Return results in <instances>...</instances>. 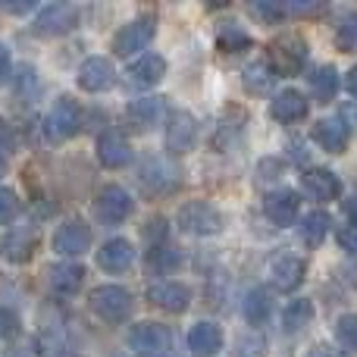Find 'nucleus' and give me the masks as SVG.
<instances>
[{
	"instance_id": "nucleus-1",
	"label": "nucleus",
	"mask_w": 357,
	"mask_h": 357,
	"mask_svg": "<svg viewBox=\"0 0 357 357\" xmlns=\"http://www.w3.org/2000/svg\"><path fill=\"white\" fill-rule=\"evenodd\" d=\"M88 304L104 323H126L132 317V304L135 301H132V295L123 285H98L88 295Z\"/></svg>"
},
{
	"instance_id": "nucleus-2",
	"label": "nucleus",
	"mask_w": 357,
	"mask_h": 357,
	"mask_svg": "<svg viewBox=\"0 0 357 357\" xmlns=\"http://www.w3.org/2000/svg\"><path fill=\"white\" fill-rule=\"evenodd\" d=\"M132 210H135V201H132V195L126 188H119V185H104V188L98 191V197H94V216H98L100 222H107V226L126 222L132 216Z\"/></svg>"
},
{
	"instance_id": "nucleus-3",
	"label": "nucleus",
	"mask_w": 357,
	"mask_h": 357,
	"mask_svg": "<svg viewBox=\"0 0 357 357\" xmlns=\"http://www.w3.org/2000/svg\"><path fill=\"white\" fill-rule=\"evenodd\" d=\"M178 229L188 235H216L222 229V213L210 201H188L178 210Z\"/></svg>"
},
{
	"instance_id": "nucleus-4",
	"label": "nucleus",
	"mask_w": 357,
	"mask_h": 357,
	"mask_svg": "<svg viewBox=\"0 0 357 357\" xmlns=\"http://www.w3.org/2000/svg\"><path fill=\"white\" fill-rule=\"evenodd\" d=\"M154 31H157V19L151 16V13H148V16L132 19V22H126L123 29L116 31V38H113V54H116V56L138 54V50H144L151 44Z\"/></svg>"
},
{
	"instance_id": "nucleus-5",
	"label": "nucleus",
	"mask_w": 357,
	"mask_h": 357,
	"mask_svg": "<svg viewBox=\"0 0 357 357\" xmlns=\"http://www.w3.org/2000/svg\"><path fill=\"white\" fill-rule=\"evenodd\" d=\"M304 60H307V44L301 35H282L273 41L270 47V66L276 69V75H295L301 73Z\"/></svg>"
},
{
	"instance_id": "nucleus-6",
	"label": "nucleus",
	"mask_w": 357,
	"mask_h": 357,
	"mask_svg": "<svg viewBox=\"0 0 357 357\" xmlns=\"http://www.w3.org/2000/svg\"><path fill=\"white\" fill-rule=\"evenodd\" d=\"M82 129V107L73 98H60L47 116V135L54 142H66Z\"/></svg>"
},
{
	"instance_id": "nucleus-7",
	"label": "nucleus",
	"mask_w": 357,
	"mask_h": 357,
	"mask_svg": "<svg viewBox=\"0 0 357 357\" xmlns=\"http://www.w3.org/2000/svg\"><path fill=\"white\" fill-rule=\"evenodd\" d=\"M75 25H79V10L75 6H69V3H50V6H44L41 13H38V19H35V35H44V38H50V35H66V31H73Z\"/></svg>"
},
{
	"instance_id": "nucleus-8",
	"label": "nucleus",
	"mask_w": 357,
	"mask_h": 357,
	"mask_svg": "<svg viewBox=\"0 0 357 357\" xmlns=\"http://www.w3.org/2000/svg\"><path fill=\"white\" fill-rule=\"evenodd\" d=\"M148 301L167 314H185L191 304V289L182 282H173V279H163L148 289Z\"/></svg>"
},
{
	"instance_id": "nucleus-9",
	"label": "nucleus",
	"mask_w": 357,
	"mask_h": 357,
	"mask_svg": "<svg viewBox=\"0 0 357 357\" xmlns=\"http://www.w3.org/2000/svg\"><path fill=\"white\" fill-rule=\"evenodd\" d=\"M304 276H307V260L295 257V254H285L270 266V285L282 295H291L304 282Z\"/></svg>"
},
{
	"instance_id": "nucleus-10",
	"label": "nucleus",
	"mask_w": 357,
	"mask_h": 357,
	"mask_svg": "<svg viewBox=\"0 0 357 357\" xmlns=\"http://www.w3.org/2000/svg\"><path fill=\"white\" fill-rule=\"evenodd\" d=\"M129 345L144 357H160L169 348V329L160 323H138L129 333Z\"/></svg>"
},
{
	"instance_id": "nucleus-11",
	"label": "nucleus",
	"mask_w": 357,
	"mask_h": 357,
	"mask_svg": "<svg viewBox=\"0 0 357 357\" xmlns=\"http://www.w3.org/2000/svg\"><path fill=\"white\" fill-rule=\"evenodd\" d=\"M298 207H301V197L295 195L291 188H279V191H270L264 197V213L273 226L279 229H289L298 216Z\"/></svg>"
},
{
	"instance_id": "nucleus-12",
	"label": "nucleus",
	"mask_w": 357,
	"mask_h": 357,
	"mask_svg": "<svg viewBox=\"0 0 357 357\" xmlns=\"http://www.w3.org/2000/svg\"><path fill=\"white\" fill-rule=\"evenodd\" d=\"M91 245V229L82 220H66L60 229L54 232V251L60 257H75V254H85Z\"/></svg>"
},
{
	"instance_id": "nucleus-13",
	"label": "nucleus",
	"mask_w": 357,
	"mask_h": 357,
	"mask_svg": "<svg viewBox=\"0 0 357 357\" xmlns=\"http://www.w3.org/2000/svg\"><path fill=\"white\" fill-rule=\"evenodd\" d=\"M98 160L104 163L107 169H123V167H129V160H132V144L126 142L123 132H116V129L100 132V138H98Z\"/></svg>"
},
{
	"instance_id": "nucleus-14",
	"label": "nucleus",
	"mask_w": 357,
	"mask_h": 357,
	"mask_svg": "<svg viewBox=\"0 0 357 357\" xmlns=\"http://www.w3.org/2000/svg\"><path fill=\"white\" fill-rule=\"evenodd\" d=\"M195 138H197L195 116H191V113H185V110L169 113V123H167V151H173V154H185V151H191Z\"/></svg>"
},
{
	"instance_id": "nucleus-15",
	"label": "nucleus",
	"mask_w": 357,
	"mask_h": 357,
	"mask_svg": "<svg viewBox=\"0 0 357 357\" xmlns=\"http://www.w3.org/2000/svg\"><path fill=\"white\" fill-rule=\"evenodd\" d=\"M307 110H310V100L304 98L301 91H295V88L279 91L270 104V116L276 119V123H301V119L307 116Z\"/></svg>"
},
{
	"instance_id": "nucleus-16",
	"label": "nucleus",
	"mask_w": 357,
	"mask_h": 357,
	"mask_svg": "<svg viewBox=\"0 0 357 357\" xmlns=\"http://www.w3.org/2000/svg\"><path fill=\"white\" fill-rule=\"evenodd\" d=\"M113 79H116V73H113V63L107 56H88L79 66V85L91 94L107 91L113 85Z\"/></svg>"
},
{
	"instance_id": "nucleus-17",
	"label": "nucleus",
	"mask_w": 357,
	"mask_h": 357,
	"mask_svg": "<svg viewBox=\"0 0 357 357\" xmlns=\"http://www.w3.org/2000/svg\"><path fill=\"white\" fill-rule=\"evenodd\" d=\"M176 185H178L176 169L169 167L167 160H160V157H151V160L142 167V188L151 191V195H167V191H173Z\"/></svg>"
},
{
	"instance_id": "nucleus-18",
	"label": "nucleus",
	"mask_w": 357,
	"mask_h": 357,
	"mask_svg": "<svg viewBox=\"0 0 357 357\" xmlns=\"http://www.w3.org/2000/svg\"><path fill=\"white\" fill-rule=\"evenodd\" d=\"M135 260V248L129 245L126 238H110L100 245L98 251V266L104 273H126Z\"/></svg>"
},
{
	"instance_id": "nucleus-19",
	"label": "nucleus",
	"mask_w": 357,
	"mask_h": 357,
	"mask_svg": "<svg viewBox=\"0 0 357 357\" xmlns=\"http://www.w3.org/2000/svg\"><path fill=\"white\" fill-rule=\"evenodd\" d=\"M304 191H307L317 204H329V201H339L342 182L333 169H310V173L304 176Z\"/></svg>"
},
{
	"instance_id": "nucleus-20",
	"label": "nucleus",
	"mask_w": 357,
	"mask_h": 357,
	"mask_svg": "<svg viewBox=\"0 0 357 357\" xmlns=\"http://www.w3.org/2000/svg\"><path fill=\"white\" fill-rule=\"evenodd\" d=\"M38 245V232L35 229H13L10 235L0 238V254H3L10 264H25L31 257Z\"/></svg>"
},
{
	"instance_id": "nucleus-21",
	"label": "nucleus",
	"mask_w": 357,
	"mask_h": 357,
	"mask_svg": "<svg viewBox=\"0 0 357 357\" xmlns=\"http://www.w3.org/2000/svg\"><path fill=\"white\" fill-rule=\"evenodd\" d=\"M163 116V100L160 98H142V100H132L126 107V119L135 132H151Z\"/></svg>"
},
{
	"instance_id": "nucleus-22",
	"label": "nucleus",
	"mask_w": 357,
	"mask_h": 357,
	"mask_svg": "<svg viewBox=\"0 0 357 357\" xmlns=\"http://www.w3.org/2000/svg\"><path fill=\"white\" fill-rule=\"evenodd\" d=\"M188 348L195 357H213L222 348V329L216 323H195L188 333Z\"/></svg>"
},
{
	"instance_id": "nucleus-23",
	"label": "nucleus",
	"mask_w": 357,
	"mask_h": 357,
	"mask_svg": "<svg viewBox=\"0 0 357 357\" xmlns=\"http://www.w3.org/2000/svg\"><path fill=\"white\" fill-rule=\"evenodd\" d=\"M310 135L326 154H342L348 148V126L339 123V119H320Z\"/></svg>"
},
{
	"instance_id": "nucleus-24",
	"label": "nucleus",
	"mask_w": 357,
	"mask_h": 357,
	"mask_svg": "<svg viewBox=\"0 0 357 357\" xmlns=\"http://www.w3.org/2000/svg\"><path fill=\"white\" fill-rule=\"evenodd\" d=\"M163 75H167V60H163L160 54H144V56H138V60L129 66L132 85H142V88L157 85Z\"/></svg>"
},
{
	"instance_id": "nucleus-25",
	"label": "nucleus",
	"mask_w": 357,
	"mask_h": 357,
	"mask_svg": "<svg viewBox=\"0 0 357 357\" xmlns=\"http://www.w3.org/2000/svg\"><path fill=\"white\" fill-rule=\"evenodd\" d=\"M47 282L56 295H75L85 282V270L75 264H54L47 270Z\"/></svg>"
},
{
	"instance_id": "nucleus-26",
	"label": "nucleus",
	"mask_w": 357,
	"mask_h": 357,
	"mask_svg": "<svg viewBox=\"0 0 357 357\" xmlns=\"http://www.w3.org/2000/svg\"><path fill=\"white\" fill-rule=\"evenodd\" d=\"M307 85H310V94H314L320 104H329V100L335 98V91H339V73H335V66H317L314 73L307 75Z\"/></svg>"
},
{
	"instance_id": "nucleus-27",
	"label": "nucleus",
	"mask_w": 357,
	"mask_h": 357,
	"mask_svg": "<svg viewBox=\"0 0 357 357\" xmlns=\"http://www.w3.org/2000/svg\"><path fill=\"white\" fill-rule=\"evenodd\" d=\"M276 69L270 66V60H254L251 66L241 73V82H245V91L251 94H266L273 88V82H276Z\"/></svg>"
},
{
	"instance_id": "nucleus-28",
	"label": "nucleus",
	"mask_w": 357,
	"mask_h": 357,
	"mask_svg": "<svg viewBox=\"0 0 357 357\" xmlns=\"http://www.w3.org/2000/svg\"><path fill=\"white\" fill-rule=\"evenodd\" d=\"M329 226H333V216H329L326 210H314V213H307L301 220L298 232H301V238L307 248H320L323 238L329 235Z\"/></svg>"
},
{
	"instance_id": "nucleus-29",
	"label": "nucleus",
	"mask_w": 357,
	"mask_h": 357,
	"mask_svg": "<svg viewBox=\"0 0 357 357\" xmlns=\"http://www.w3.org/2000/svg\"><path fill=\"white\" fill-rule=\"evenodd\" d=\"M310 320H314V304H310L307 298H295V301L282 310V329L289 335L291 333H301Z\"/></svg>"
},
{
	"instance_id": "nucleus-30",
	"label": "nucleus",
	"mask_w": 357,
	"mask_h": 357,
	"mask_svg": "<svg viewBox=\"0 0 357 357\" xmlns=\"http://www.w3.org/2000/svg\"><path fill=\"white\" fill-rule=\"evenodd\" d=\"M216 47L222 54H238V50L251 47V38H248L245 29H238L235 22H222L220 31H216Z\"/></svg>"
},
{
	"instance_id": "nucleus-31",
	"label": "nucleus",
	"mask_w": 357,
	"mask_h": 357,
	"mask_svg": "<svg viewBox=\"0 0 357 357\" xmlns=\"http://www.w3.org/2000/svg\"><path fill=\"white\" fill-rule=\"evenodd\" d=\"M245 320L251 323V326H264V323L270 320V295H266L264 289L248 291V298H245Z\"/></svg>"
},
{
	"instance_id": "nucleus-32",
	"label": "nucleus",
	"mask_w": 357,
	"mask_h": 357,
	"mask_svg": "<svg viewBox=\"0 0 357 357\" xmlns=\"http://www.w3.org/2000/svg\"><path fill=\"white\" fill-rule=\"evenodd\" d=\"M335 342H339L345 351L357 354V314H342L335 320Z\"/></svg>"
},
{
	"instance_id": "nucleus-33",
	"label": "nucleus",
	"mask_w": 357,
	"mask_h": 357,
	"mask_svg": "<svg viewBox=\"0 0 357 357\" xmlns=\"http://www.w3.org/2000/svg\"><path fill=\"white\" fill-rule=\"evenodd\" d=\"M335 44L342 50H357V10L345 13L335 25Z\"/></svg>"
},
{
	"instance_id": "nucleus-34",
	"label": "nucleus",
	"mask_w": 357,
	"mask_h": 357,
	"mask_svg": "<svg viewBox=\"0 0 357 357\" xmlns=\"http://www.w3.org/2000/svg\"><path fill=\"white\" fill-rule=\"evenodd\" d=\"M248 10H251V16H257L260 22H266V25H270V22H279V19L289 16V10H285L282 0H254Z\"/></svg>"
},
{
	"instance_id": "nucleus-35",
	"label": "nucleus",
	"mask_w": 357,
	"mask_h": 357,
	"mask_svg": "<svg viewBox=\"0 0 357 357\" xmlns=\"http://www.w3.org/2000/svg\"><path fill=\"white\" fill-rule=\"evenodd\" d=\"M16 213H19V197H16V191L0 188V226H6L10 220H16Z\"/></svg>"
},
{
	"instance_id": "nucleus-36",
	"label": "nucleus",
	"mask_w": 357,
	"mask_h": 357,
	"mask_svg": "<svg viewBox=\"0 0 357 357\" xmlns=\"http://www.w3.org/2000/svg\"><path fill=\"white\" fill-rule=\"evenodd\" d=\"M148 264L154 266V270H157V266H160V270H169V266L178 264V251H176V248H157V251H151Z\"/></svg>"
},
{
	"instance_id": "nucleus-37",
	"label": "nucleus",
	"mask_w": 357,
	"mask_h": 357,
	"mask_svg": "<svg viewBox=\"0 0 357 357\" xmlns=\"http://www.w3.org/2000/svg\"><path fill=\"white\" fill-rule=\"evenodd\" d=\"M335 238H339L342 251H348V254H354V257H357V220L354 222H345V226H339Z\"/></svg>"
},
{
	"instance_id": "nucleus-38",
	"label": "nucleus",
	"mask_w": 357,
	"mask_h": 357,
	"mask_svg": "<svg viewBox=\"0 0 357 357\" xmlns=\"http://www.w3.org/2000/svg\"><path fill=\"white\" fill-rule=\"evenodd\" d=\"M285 10H289L291 16H310V13H320L323 3H320V0H310V3H304V0H295V3H285Z\"/></svg>"
},
{
	"instance_id": "nucleus-39",
	"label": "nucleus",
	"mask_w": 357,
	"mask_h": 357,
	"mask_svg": "<svg viewBox=\"0 0 357 357\" xmlns=\"http://www.w3.org/2000/svg\"><path fill=\"white\" fill-rule=\"evenodd\" d=\"M235 357H264V345H260L257 339H238Z\"/></svg>"
},
{
	"instance_id": "nucleus-40",
	"label": "nucleus",
	"mask_w": 357,
	"mask_h": 357,
	"mask_svg": "<svg viewBox=\"0 0 357 357\" xmlns=\"http://www.w3.org/2000/svg\"><path fill=\"white\" fill-rule=\"evenodd\" d=\"M19 329V317L10 314L6 307H0V335H16Z\"/></svg>"
},
{
	"instance_id": "nucleus-41",
	"label": "nucleus",
	"mask_w": 357,
	"mask_h": 357,
	"mask_svg": "<svg viewBox=\"0 0 357 357\" xmlns=\"http://www.w3.org/2000/svg\"><path fill=\"white\" fill-rule=\"evenodd\" d=\"M16 148V132L6 119H0V151H13Z\"/></svg>"
},
{
	"instance_id": "nucleus-42",
	"label": "nucleus",
	"mask_w": 357,
	"mask_h": 357,
	"mask_svg": "<svg viewBox=\"0 0 357 357\" xmlns=\"http://www.w3.org/2000/svg\"><path fill=\"white\" fill-rule=\"evenodd\" d=\"M282 173V163L279 160H264L260 163V182H266V178H279Z\"/></svg>"
},
{
	"instance_id": "nucleus-43",
	"label": "nucleus",
	"mask_w": 357,
	"mask_h": 357,
	"mask_svg": "<svg viewBox=\"0 0 357 357\" xmlns=\"http://www.w3.org/2000/svg\"><path fill=\"white\" fill-rule=\"evenodd\" d=\"M6 79H10V50L0 44V85H3Z\"/></svg>"
},
{
	"instance_id": "nucleus-44",
	"label": "nucleus",
	"mask_w": 357,
	"mask_h": 357,
	"mask_svg": "<svg viewBox=\"0 0 357 357\" xmlns=\"http://www.w3.org/2000/svg\"><path fill=\"white\" fill-rule=\"evenodd\" d=\"M345 88L357 98V66H351V69L345 73Z\"/></svg>"
},
{
	"instance_id": "nucleus-45",
	"label": "nucleus",
	"mask_w": 357,
	"mask_h": 357,
	"mask_svg": "<svg viewBox=\"0 0 357 357\" xmlns=\"http://www.w3.org/2000/svg\"><path fill=\"white\" fill-rule=\"evenodd\" d=\"M307 357H339V354H335L333 348H326V345H314V348L307 351Z\"/></svg>"
},
{
	"instance_id": "nucleus-46",
	"label": "nucleus",
	"mask_w": 357,
	"mask_h": 357,
	"mask_svg": "<svg viewBox=\"0 0 357 357\" xmlns=\"http://www.w3.org/2000/svg\"><path fill=\"white\" fill-rule=\"evenodd\" d=\"M342 116H345L351 126H357V104H348L345 110H342Z\"/></svg>"
},
{
	"instance_id": "nucleus-47",
	"label": "nucleus",
	"mask_w": 357,
	"mask_h": 357,
	"mask_svg": "<svg viewBox=\"0 0 357 357\" xmlns=\"http://www.w3.org/2000/svg\"><path fill=\"white\" fill-rule=\"evenodd\" d=\"M3 10L6 13H29L31 3H3Z\"/></svg>"
},
{
	"instance_id": "nucleus-48",
	"label": "nucleus",
	"mask_w": 357,
	"mask_h": 357,
	"mask_svg": "<svg viewBox=\"0 0 357 357\" xmlns=\"http://www.w3.org/2000/svg\"><path fill=\"white\" fill-rule=\"evenodd\" d=\"M3 169H6V163H3V157H0V176H3Z\"/></svg>"
}]
</instances>
